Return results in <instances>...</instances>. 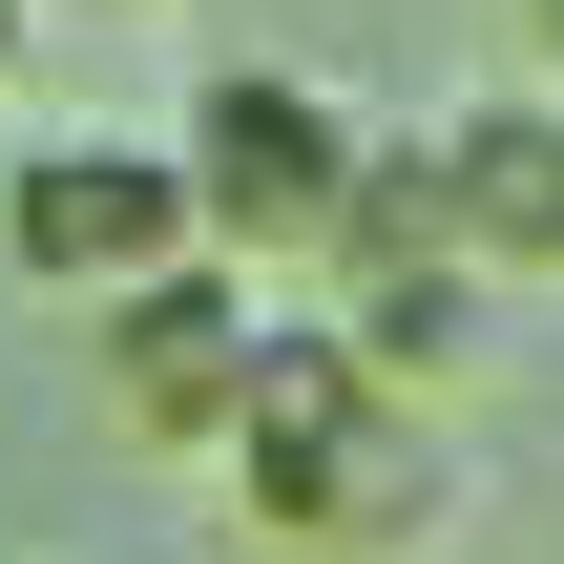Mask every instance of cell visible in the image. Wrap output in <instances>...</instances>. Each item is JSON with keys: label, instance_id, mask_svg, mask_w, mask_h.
<instances>
[{"label": "cell", "instance_id": "1", "mask_svg": "<svg viewBox=\"0 0 564 564\" xmlns=\"http://www.w3.org/2000/svg\"><path fill=\"white\" fill-rule=\"evenodd\" d=\"M230 502L314 564H398V544H440V440L335 314H272V356L230 398Z\"/></svg>", "mask_w": 564, "mask_h": 564}, {"label": "cell", "instance_id": "2", "mask_svg": "<svg viewBox=\"0 0 564 564\" xmlns=\"http://www.w3.org/2000/svg\"><path fill=\"white\" fill-rule=\"evenodd\" d=\"M188 188H209V251L230 272H335L356 209H377V126L335 84H293V63H230L188 105Z\"/></svg>", "mask_w": 564, "mask_h": 564}, {"label": "cell", "instance_id": "3", "mask_svg": "<svg viewBox=\"0 0 564 564\" xmlns=\"http://www.w3.org/2000/svg\"><path fill=\"white\" fill-rule=\"evenodd\" d=\"M0 251H21V293H147V272H188L209 251V188H188V147H21L0 167Z\"/></svg>", "mask_w": 564, "mask_h": 564}, {"label": "cell", "instance_id": "4", "mask_svg": "<svg viewBox=\"0 0 564 564\" xmlns=\"http://www.w3.org/2000/svg\"><path fill=\"white\" fill-rule=\"evenodd\" d=\"M251 356H272V314H251V272H230V251H188V272L105 293V335H84V377H105V419H126L147 460H230Z\"/></svg>", "mask_w": 564, "mask_h": 564}, {"label": "cell", "instance_id": "5", "mask_svg": "<svg viewBox=\"0 0 564 564\" xmlns=\"http://www.w3.org/2000/svg\"><path fill=\"white\" fill-rule=\"evenodd\" d=\"M419 188H440V230L481 251V272H564V105H440L419 147H398Z\"/></svg>", "mask_w": 564, "mask_h": 564}, {"label": "cell", "instance_id": "6", "mask_svg": "<svg viewBox=\"0 0 564 564\" xmlns=\"http://www.w3.org/2000/svg\"><path fill=\"white\" fill-rule=\"evenodd\" d=\"M21 21H42V0H0V63H21Z\"/></svg>", "mask_w": 564, "mask_h": 564}]
</instances>
